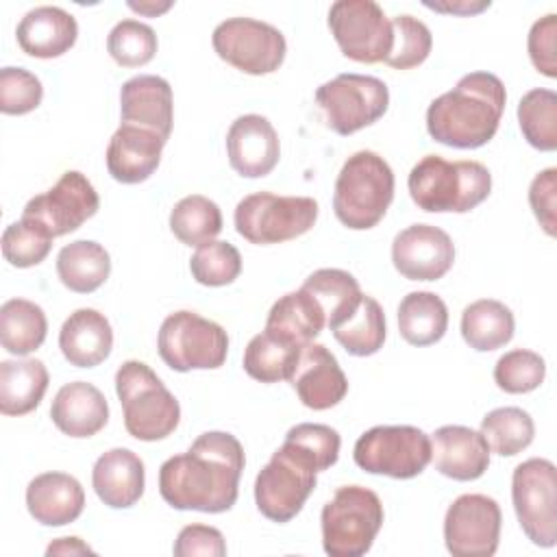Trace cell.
Segmentation results:
<instances>
[{
  "instance_id": "6da1fadb",
  "label": "cell",
  "mask_w": 557,
  "mask_h": 557,
  "mask_svg": "<svg viewBox=\"0 0 557 557\" xmlns=\"http://www.w3.org/2000/svg\"><path fill=\"white\" fill-rule=\"evenodd\" d=\"M244 463V448L235 435L207 431L191 442L187 453L174 455L161 463V498L183 511H228L239 494Z\"/></svg>"
},
{
  "instance_id": "7a4b0ae2",
  "label": "cell",
  "mask_w": 557,
  "mask_h": 557,
  "mask_svg": "<svg viewBox=\"0 0 557 557\" xmlns=\"http://www.w3.org/2000/svg\"><path fill=\"white\" fill-rule=\"evenodd\" d=\"M507 91L492 72H470L426 109L429 135L450 148L485 146L498 131Z\"/></svg>"
},
{
  "instance_id": "3957f363",
  "label": "cell",
  "mask_w": 557,
  "mask_h": 557,
  "mask_svg": "<svg viewBox=\"0 0 557 557\" xmlns=\"http://www.w3.org/2000/svg\"><path fill=\"white\" fill-rule=\"evenodd\" d=\"M409 196L429 213H466L492 191V174L479 161H446L440 154L422 157L407 178Z\"/></svg>"
},
{
  "instance_id": "277c9868",
  "label": "cell",
  "mask_w": 557,
  "mask_h": 557,
  "mask_svg": "<svg viewBox=\"0 0 557 557\" xmlns=\"http://www.w3.org/2000/svg\"><path fill=\"white\" fill-rule=\"evenodd\" d=\"M322 470L320 459L309 448L285 435L283 446L274 450L255 479L257 509L272 522H289L315 490Z\"/></svg>"
},
{
  "instance_id": "5b68a950",
  "label": "cell",
  "mask_w": 557,
  "mask_h": 557,
  "mask_svg": "<svg viewBox=\"0 0 557 557\" xmlns=\"http://www.w3.org/2000/svg\"><path fill=\"white\" fill-rule=\"evenodd\" d=\"M394 200V172L389 163L372 152L350 154L335 181L333 211L352 231L376 226Z\"/></svg>"
},
{
  "instance_id": "8992f818",
  "label": "cell",
  "mask_w": 557,
  "mask_h": 557,
  "mask_svg": "<svg viewBox=\"0 0 557 557\" xmlns=\"http://www.w3.org/2000/svg\"><path fill=\"white\" fill-rule=\"evenodd\" d=\"M115 392L122 403L124 426L131 437L157 442L178 426V400L144 361L128 359L117 368Z\"/></svg>"
},
{
  "instance_id": "52a82bcc",
  "label": "cell",
  "mask_w": 557,
  "mask_h": 557,
  "mask_svg": "<svg viewBox=\"0 0 557 557\" xmlns=\"http://www.w3.org/2000/svg\"><path fill=\"white\" fill-rule=\"evenodd\" d=\"M322 546L331 557H361L383 527L381 498L361 485H344L322 507Z\"/></svg>"
},
{
  "instance_id": "ba28073f",
  "label": "cell",
  "mask_w": 557,
  "mask_h": 557,
  "mask_svg": "<svg viewBox=\"0 0 557 557\" xmlns=\"http://www.w3.org/2000/svg\"><path fill=\"white\" fill-rule=\"evenodd\" d=\"M318 220V202L309 196L257 191L235 207V228L250 244H281L305 235Z\"/></svg>"
},
{
  "instance_id": "9c48e42d",
  "label": "cell",
  "mask_w": 557,
  "mask_h": 557,
  "mask_svg": "<svg viewBox=\"0 0 557 557\" xmlns=\"http://www.w3.org/2000/svg\"><path fill=\"white\" fill-rule=\"evenodd\" d=\"M157 348L163 363L176 372L215 370L226 361L228 335L218 322L183 309L161 322Z\"/></svg>"
},
{
  "instance_id": "30bf717a",
  "label": "cell",
  "mask_w": 557,
  "mask_h": 557,
  "mask_svg": "<svg viewBox=\"0 0 557 557\" xmlns=\"http://www.w3.org/2000/svg\"><path fill=\"white\" fill-rule=\"evenodd\" d=\"M352 457L370 474L413 479L431 461V437L411 424H381L355 442Z\"/></svg>"
},
{
  "instance_id": "8fae6325",
  "label": "cell",
  "mask_w": 557,
  "mask_h": 557,
  "mask_svg": "<svg viewBox=\"0 0 557 557\" xmlns=\"http://www.w3.org/2000/svg\"><path fill=\"white\" fill-rule=\"evenodd\" d=\"M511 500L524 535L542 548L557 544V472L555 463L531 457L511 474Z\"/></svg>"
},
{
  "instance_id": "7c38bea8",
  "label": "cell",
  "mask_w": 557,
  "mask_h": 557,
  "mask_svg": "<svg viewBox=\"0 0 557 557\" xmlns=\"http://www.w3.org/2000/svg\"><path fill=\"white\" fill-rule=\"evenodd\" d=\"M315 102L329 128L337 135H352L383 117L389 104V89L376 76L348 72L320 85Z\"/></svg>"
},
{
  "instance_id": "4fadbf2b",
  "label": "cell",
  "mask_w": 557,
  "mask_h": 557,
  "mask_svg": "<svg viewBox=\"0 0 557 557\" xmlns=\"http://www.w3.org/2000/svg\"><path fill=\"white\" fill-rule=\"evenodd\" d=\"M211 44L222 61L252 76L276 72L287 52L283 33L252 17H228L220 22L211 35Z\"/></svg>"
},
{
  "instance_id": "5bb4252c",
  "label": "cell",
  "mask_w": 557,
  "mask_h": 557,
  "mask_svg": "<svg viewBox=\"0 0 557 557\" xmlns=\"http://www.w3.org/2000/svg\"><path fill=\"white\" fill-rule=\"evenodd\" d=\"M329 28L344 57L381 63L392 50V20L374 0H337L329 9Z\"/></svg>"
},
{
  "instance_id": "9a60e30c",
  "label": "cell",
  "mask_w": 557,
  "mask_h": 557,
  "mask_svg": "<svg viewBox=\"0 0 557 557\" xmlns=\"http://www.w3.org/2000/svg\"><path fill=\"white\" fill-rule=\"evenodd\" d=\"M503 513L485 494H461L444 518V542L455 557H492L500 540Z\"/></svg>"
},
{
  "instance_id": "2e32d148",
  "label": "cell",
  "mask_w": 557,
  "mask_h": 557,
  "mask_svg": "<svg viewBox=\"0 0 557 557\" xmlns=\"http://www.w3.org/2000/svg\"><path fill=\"white\" fill-rule=\"evenodd\" d=\"M100 207L98 191L78 170H67L44 194L30 198L22 218L39 222L52 237H61L81 228L83 222L96 215Z\"/></svg>"
},
{
  "instance_id": "e0dca14e",
  "label": "cell",
  "mask_w": 557,
  "mask_h": 557,
  "mask_svg": "<svg viewBox=\"0 0 557 557\" xmlns=\"http://www.w3.org/2000/svg\"><path fill=\"white\" fill-rule=\"evenodd\" d=\"M455 261V244L433 224H411L392 242V263L409 281H437Z\"/></svg>"
},
{
  "instance_id": "ac0fdd59",
  "label": "cell",
  "mask_w": 557,
  "mask_h": 557,
  "mask_svg": "<svg viewBox=\"0 0 557 557\" xmlns=\"http://www.w3.org/2000/svg\"><path fill=\"white\" fill-rule=\"evenodd\" d=\"M226 152L231 168L246 178L268 176L281 157L278 135L263 115H239L226 133Z\"/></svg>"
},
{
  "instance_id": "d6986e66",
  "label": "cell",
  "mask_w": 557,
  "mask_h": 557,
  "mask_svg": "<svg viewBox=\"0 0 557 557\" xmlns=\"http://www.w3.org/2000/svg\"><path fill=\"white\" fill-rule=\"evenodd\" d=\"M289 383L300 403L313 411L335 407L348 392V379L335 355L326 346L313 342L302 346Z\"/></svg>"
},
{
  "instance_id": "ffe728a7",
  "label": "cell",
  "mask_w": 557,
  "mask_h": 557,
  "mask_svg": "<svg viewBox=\"0 0 557 557\" xmlns=\"http://www.w3.org/2000/svg\"><path fill=\"white\" fill-rule=\"evenodd\" d=\"M165 141L168 139H163L154 131L133 124H120L107 146L109 174L124 185L144 183L159 168Z\"/></svg>"
},
{
  "instance_id": "44dd1931",
  "label": "cell",
  "mask_w": 557,
  "mask_h": 557,
  "mask_svg": "<svg viewBox=\"0 0 557 557\" xmlns=\"http://www.w3.org/2000/svg\"><path fill=\"white\" fill-rule=\"evenodd\" d=\"M120 117L122 124L141 126L168 139L174 122L170 83L154 74H139L128 78L120 89Z\"/></svg>"
},
{
  "instance_id": "7402d4cb",
  "label": "cell",
  "mask_w": 557,
  "mask_h": 557,
  "mask_svg": "<svg viewBox=\"0 0 557 557\" xmlns=\"http://www.w3.org/2000/svg\"><path fill=\"white\" fill-rule=\"evenodd\" d=\"M431 459L440 474L455 481H474L490 466V446L481 431L446 424L433 433Z\"/></svg>"
},
{
  "instance_id": "603a6c76",
  "label": "cell",
  "mask_w": 557,
  "mask_h": 557,
  "mask_svg": "<svg viewBox=\"0 0 557 557\" xmlns=\"http://www.w3.org/2000/svg\"><path fill=\"white\" fill-rule=\"evenodd\" d=\"M91 485L107 507H133L141 498L146 485L144 461L128 448H111L96 459Z\"/></svg>"
},
{
  "instance_id": "cb8c5ba5",
  "label": "cell",
  "mask_w": 557,
  "mask_h": 557,
  "mask_svg": "<svg viewBox=\"0 0 557 557\" xmlns=\"http://www.w3.org/2000/svg\"><path fill=\"white\" fill-rule=\"evenodd\" d=\"M78 37V24L72 13L61 7H35L17 24L15 39L22 52L37 59H54L65 54Z\"/></svg>"
},
{
  "instance_id": "d4e9b609",
  "label": "cell",
  "mask_w": 557,
  "mask_h": 557,
  "mask_svg": "<svg viewBox=\"0 0 557 557\" xmlns=\"http://www.w3.org/2000/svg\"><path fill=\"white\" fill-rule=\"evenodd\" d=\"M26 507L39 524L63 527L83 513L85 492L72 474L44 472L28 483Z\"/></svg>"
},
{
  "instance_id": "484cf974",
  "label": "cell",
  "mask_w": 557,
  "mask_h": 557,
  "mask_svg": "<svg viewBox=\"0 0 557 557\" xmlns=\"http://www.w3.org/2000/svg\"><path fill=\"white\" fill-rule=\"evenodd\" d=\"M54 426L70 437H91L109 422V405L104 394L87 383H65L50 407Z\"/></svg>"
},
{
  "instance_id": "4316f807",
  "label": "cell",
  "mask_w": 557,
  "mask_h": 557,
  "mask_svg": "<svg viewBox=\"0 0 557 557\" xmlns=\"http://www.w3.org/2000/svg\"><path fill=\"white\" fill-rule=\"evenodd\" d=\"M59 348L70 366L94 368L111 355L113 329L104 313L89 307L76 309L59 331Z\"/></svg>"
},
{
  "instance_id": "83f0119b",
  "label": "cell",
  "mask_w": 557,
  "mask_h": 557,
  "mask_svg": "<svg viewBox=\"0 0 557 557\" xmlns=\"http://www.w3.org/2000/svg\"><path fill=\"white\" fill-rule=\"evenodd\" d=\"M48 370L39 359H15L0 363V411L26 416L39 407L48 389Z\"/></svg>"
},
{
  "instance_id": "f1b7e54d",
  "label": "cell",
  "mask_w": 557,
  "mask_h": 557,
  "mask_svg": "<svg viewBox=\"0 0 557 557\" xmlns=\"http://www.w3.org/2000/svg\"><path fill=\"white\" fill-rule=\"evenodd\" d=\"M326 324L324 309L320 302L307 292L296 289L285 296H281L265 318V329L272 333H278L300 346H307L313 342V337L320 335V331Z\"/></svg>"
},
{
  "instance_id": "f546056e",
  "label": "cell",
  "mask_w": 557,
  "mask_h": 557,
  "mask_svg": "<svg viewBox=\"0 0 557 557\" xmlns=\"http://www.w3.org/2000/svg\"><path fill=\"white\" fill-rule=\"evenodd\" d=\"M57 274L70 292L91 294L109 278L111 257L98 242L76 239L59 250Z\"/></svg>"
},
{
  "instance_id": "4dcf8cb0",
  "label": "cell",
  "mask_w": 557,
  "mask_h": 557,
  "mask_svg": "<svg viewBox=\"0 0 557 557\" xmlns=\"http://www.w3.org/2000/svg\"><path fill=\"white\" fill-rule=\"evenodd\" d=\"M511 309L494 298H481L470 302L461 313V335L466 344L479 352L503 348L513 337Z\"/></svg>"
},
{
  "instance_id": "1f68e13d",
  "label": "cell",
  "mask_w": 557,
  "mask_h": 557,
  "mask_svg": "<svg viewBox=\"0 0 557 557\" xmlns=\"http://www.w3.org/2000/svg\"><path fill=\"white\" fill-rule=\"evenodd\" d=\"M302 346L263 329L255 335L244 350V370L248 376L261 383L289 381Z\"/></svg>"
},
{
  "instance_id": "d6a6232c",
  "label": "cell",
  "mask_w": 557,
  "mask_h": 557,
  "mask_svg": "<svg viewBox=\"0 0 557 557\" xmlns=\"http://www.w3.org/2000/svg\"><path fill=\"white\" fill-rule=\"evenodd\" d=\"M448 329L446 302L433 292H409L398 305V331L411 346H431Z\"/></svg>"
},
{
  "instance_id": "836d02e7",
  "label": "cell",
  "mask_w": 557,
  "mask_h": 557,
  "mask_svg": "<svg viewBox=\"0 0 557 557\" xmlns=\"http://www.w3.org/2000/svg\"><path fill=\"white\" fill-rule=\"evenodd\" d=\"M302 289H307L320 302L331 331L352 315L363 296L357 278L339 268H320L311 272L305 278Z\"/></svg>"
},
{
  "instance_id": "e575fe53",
  "label": "cell",
  "mask_w": 557,
  "mask_h": 557,
  "mask_svg": "<svg viewBox=\"0 0 557 557\" xmlns=\"http://www.w3.org/2000/svg\"><path fill=\"white\" fill-rule=\"evenodd\" d=\"M48 333V320L39 305L26 298H11L0 307V344L11 355L37 350Z\"/></svg>"
},
{
  "instance_id": "d590c367",
  "label": "cell",
  "mask_w": 557,
  "mask_h": 557,
  "mask_svg": "<svg viewBox=\"0 0 557 557\" xmlns=\"http://www.w3.org/2000/svg\"><path fill=\"white\" fill-rule=\"evenodd\" d=\"M333 337L342 344L348 355L370 357L383 348L385 342V313L372 296H361L359 307L335 326Z\"/></svg>"
},
{
  "instance_id": "8d00e7d4",
  "label": "cell",
  "mask_w": 557,
  "mask_h": 557,
  "mask_svg": "<svg viewBox=\"0 0 557 557\" xmlns=\"http://www.w3.org/2000/svg\"><path fill=\"white\" fill-rule=\"evenodd\" d=\"M170 231L185 246H202L220 235L222 211L207 196H185L170 211Z\"/></svg>"
},
{
  "instance_id": "74e56055",
  "label": "cell",
  "mask_w": 557,
  "mask_h": 557,
  "mask_svg": "<svg viewBox=\"0 0 557 557\" xmlns=\"http://www.w3.org/2000/svg\"><path fill=\"white\" fill-rule=\"evenodd\" d=\"M518 124L524 139L544 152L557 148V94L535 87L518 102Z\"/></svg>"
},
{
  "instance_id": "f35d334b",
  "label": "cell",
  "mask_w": 557,
  "mask_h": 557,
  "mask_svg": "<svg viewBox=\"0 0 557 557\" xmlns=\"http://www.w3.org/2000/svg\"><path fill=\"white\" fill-rule=\"evenodd\" d=\"M481 435L490 450L500 457H513L522 453L535 435L533 418L520 407H498L485 413L481 420Z\"/></svg>"
},
{
  "instance_id": "ab89813d",
  "label": "cell",
  "mask_w": 557,
  "mask_h": 557,
  "mask_svg": "<svg viewBox=\"0 0 557 557\" xmlns=\"http://www.w3.org/2000/svg\"><path fill=\"white\" fill-rule=\"evenodd\" d=\"M52 239L54 237L39 222L30 218H20L4 228L0 244L4 259L13 268H33L48 257Z\"/></svg>"
},
{
  "instance_id": "60d3db41",
  "label": "cell",
  "mask_w": 557,
  "mask_h": 557,
  "mask_svg": "<svg viewBox=\"0 0 557 557\" xmlns=\"http://www.w3.org/2000/svg\"><path fill=\"white\" fill-rule=\"evenodd\" d=\"M189 272L196 283L207 287L231 285L242 272V255L231 242L211 239L191 255Z\"/></svg>"
},
{
  "instance_id": "b9f144b4",
  "label": "cell",
  "mask_w": 557,
  "mask_h": 557,
  "mask_svg": "<svg viewBox=\"0 0 557 557\" xmlns=\"http://www.w3.org/2000/svg\"><path fill=\"white\" fill-rule=\"evenodd\" d=\"M433 48L431 30L413 15H396L392 20V50L385 63L394 70H411L426 61Z\"/></svg>"
},
{
  "instance_id": "7bdbcfd3",
  "label": "cell",
  "mask_w": 557,
  "mask_h": 557,
  "mask_svg": "<svg viewBox=\"0 0 557 557\" xmlns=\"http://www.w3.org/2000/svg\"><path fill=\"white\" fill-rule=\"evenodd\" d=\"M157 46L154 30L139 20L117 22L107 37V50L122 67L146 65L157 54Z\"/></svg>"
},
{
  "instance_id": "ee69618b",
  "label": "cell",
  "mask_w": 557,
  "mask_h": 557,
  "mask_svg": "<svg viewBox=\"0 0 557 557\" xmlns=\"http://www.w3.org/2000/svg\"><path fill=\"white\" fill-rule=\"evenodd\" d=\"M546 376L544 359L527 348L505 352L494 366V381L507 394H527L542 385Z\"/></svg>"
},
{
  "instance_id": "f6af8a7d",
  "label": "cell",
  "mask_w": 557,
  "mask_h": 557,
  "mask_svg": "<svg viewBox=\"0 0 557 557\" xmlns=\"http://www.w3.org/2000/svg\"><path fill=\"white\" fill-rule=\"evenodd\" d=\"M41 81L24 67L0 70V111L7 115H24L41 104Z\"/></svg>"
},
{
  "instance_id": "bcb514c9",
  "label": "cell",
  "mask_w": 557,
  "mask_h": 557,
  "mask_svg": "<svg viewBox=\"0 0 557 557\" xmlns=\"http://www.w3.org/2000/svg\"><path fill=\"white\" fill-rule=\"evenodd\" d=\"M555 39H557V15L548 13L533 22L527 39L529 59L537 72L548 78L557 76V59H555Z\"/></svg>"
},
{
  "instance_id": "7dc6e473",
  "label": "cell",
  "mask_w": 557,
  "mask_h": 557,
  "mask_svg": "<svg viewBox=\"0 0 557 557\" xmlns=\"http://www.w3.org/2000/svg\"><path fill=\"white\" fill-rule=\"evenodd\" d=\"M176 557H224L226 542L224 535L209 524H187L178 531L174 542Z\"/></svg>"
},
{
  "instance_id": "c3c4849f",
  "label": "cell",
  "mask_w": 557,
  "mask_h": 557,
  "mask_svg": "<svg viewBox=\"0 0 557 557\" xmlns=\"http://www.w3.org/2000/svg\"><path fill=\"white\" fill-rule=\"evenodd\" d=\"M529 205L546 231V235H555V207H557V170L546 168L529 185Z\"/></svg>"
},
{
  "instance_id": "681fc988",
  "label": "cell",
  "mask_w": 557,
  "mask_h": 557,
  "mask_svg": "<svg viewBox=\"0 0 557 557\" xmlns=\"http://www.w3.org/2000/svg\"><path fill=\"white\" fill-rule=\"evenodd\" d=\"M94 553L89 544H85L81 537H59L48 544L46 555H87Z\"/></svg>"
},
{
  "instance_id": "f907efd6",
  "label": "cell",
  "mask_w": 557,
  "mask_h": 557,
  "mask_svg": "<svg viewBox=\"0 0 557 557\" xmlns=\"http://www.w3.org/2000/svg\"><path fill=\"white\" fill-rule=\"evenodd\" d=\"M429 9L433 11H440V13H453V15H472V13H481L483 9L490 7V2H468V0H461V2H424Z\"/></svg>"
},
{
  "instance_id": "816d5d0a",
  "label": "cell",
  "mask_w": 557,
  "mask_h": 557,
  "mask_svg": "<svg viewBox=\"0 0 557 557\" xmlns=\"http://www.w3.org/2000/svg\"><path fill=\"white\" fill-rule=\"evenodd\" d=\"M128 7L141 15L157 17L159 13H165L172 7V2H128Z\"/></svg>"
}]
</instances>
